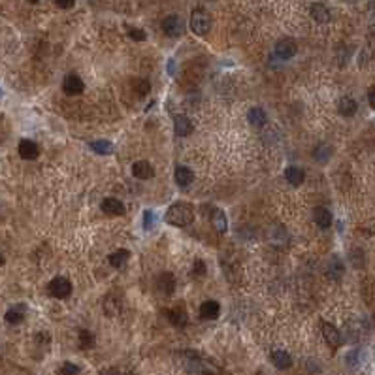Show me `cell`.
<instances>
[{
    "label": "cell",
    "instance_id": "74e56055",
    "mask_svg": "<svg viewBox=\"0 0 375 375\" xmlns=\"http://www.w3.org/2000/svg\"><path fill=\"white\" fill-rule=\"evenodd\" d=\"M28 2H32V4H36V2H40V0H28Z\"/></svg>",
    "mask_w": 375,
    "mask_h": 375
},
{
    "label": "cell",
    "instance_id": "d590c367",
    "mask_svg": "<svg viewBox=\"0 0 375 375\" xmlns=\"http://www.w3.org/2000/svg\"><path fill=\"white\" fill-rule=\"evenodd\" d=\"M368 100H369V106H371V108L375 110V87H371V89H369Z\"/></svg>",
    "mask_w": 375,
    "mask_h": 375
},
{
    "label": "cell",
    "instance_id": "1f68e13d",
    "mask_svg": "<svg viewBox=\"0 0 375 375\" xmlns=\"http://www.w3.org/2000/svg\"><path fill=\"white\" fill-rule=\"evenodd\" d=\"M134 85H136V89H138V94H140V96H144V94H147V92H149V83H147V81H144V79H140V81H136Z\"/></svg>",
    "mask_w": 375,
    "mask_h": 375
},
{
    "label": "cell",
    "instance_id": "8fae6325",
    "mask_svg": "<svg viewBox=\"0 0 375 375\" xmlns=\"http://www.w3.org/2000/svg\"><path fill=\"white\" fill-rule=\"evenodd\" d=\"M157 289L162 292V294H172L174 289H176V277L172 276L170 271H164L157 277Z\"/></svg>",
    "mask_w": 375,
    "mask_h": 375
},
{
    "label": "cell",
    "instance_id": "cb8c5ba5",
    "mask_svg": "<svg viewBox=\"0 0 375 375\" xmlns=\"http://www.w3.org/2000/svg\"><path fill=\"white\" fill-rule=\"evenodd\" d=\"M211 221H213V226L217 228V232H226V228H228V221H226L224 211L215 210L213 211V215H211Z\"/></svg>",
    "mask_w": 375,
    "mask_h": 375
},
{
    "label": "cell",
    "instance_id": "f35d334b",
    "mask_svg": "<svg viewBox=\"0 0 375 375\" xmlns=\"http://www.w3.org/2000/svg\"><path fill=\"white\" fill-rule=\"evenodd\" d=\"M351 2H355V0H351Z\"/></svg>",
    "mask_w": 375,
    "mask_h": 375
},
{
    "label": "cell",
    "instance_id": "9c48e42d",
    "mask_svg": "<svg viewBox=\"0 0 375 375\" xmlns=\"http://www.w3.org/2000/svg\"><path fill=\"white\" fill-rule=\"evenodd\" d=\"M221 313V308L215 300H206L202 305H200V317L206 319V321H215Z\"/></svg>",
    "mask_w": 375,
    "mask_h": 375
},
{
    "label": "cell",
    "instance_id": "e0dca14e",
    "mask_svg": "<svg viewBox=\"0 0 375 375\" xmlns=\"http://www.w3.org/2000/svg\"><path fill=\"white\" fill-rule=\"evenodd\" d=\"M168 319H170L172 324H176V326H185L187 324V311H185L183 305H178V308H174V310L168 311Z\"/></svg>",
    "mask_w": 375,
    "mask_h": 375
},
{
    "label": "cell",
    "instance_id": "4fadbf2b",
    "mask_svg": "<svg viewBox=\"0 0 375 375\" xmlns=\"http://www.w3.org/2000/svg\"><path fill=\"white\" fill-rule=\"evenodd\" d=\"M102 211L108 215H125V206L117 198H106L102 202Z\"/></svg>",
    "mask_w": 375,
    "mask_h": 375
},
{
    "label": "cell",
    "instance_id": "8d00e7d4",
    "mask_svg": "<svg viewBox=\"0 0 375 375\" xmlns=\"http://www.w3.org/2000/svg\"><path fill=\"white\" fill-rule=\"evenodd\" d=\"M368 15H369V26H371V28H375V8L373 6L369 8Z\"/></svg>",
    "mask_w": 375,
    "mask_h": 375
},
{
    "label": "cell",
    "instance_id": "ba28073f",
    "mask_svg": "<svg viewBox=\"0 0 375 375\" xmlns=\"http://www.w3.org/2000/svg\"><path fill=\"white\" fill-rule=\"evenodd\" d=\"M17 151H19V155L25 158V160H34V158L40 155L38 145L34 144L32 140H21L19 147H17Z\"/></svg>",
    "mask_w": 375,
    "mask_h": 375
},
{
    "label": "cell",
    "instance_id": "603a6c76",
    "mask_svg": "<svg viewBox=\"0 0 375 375\" xmlns=\"http://www.w3.org/2000/svg\"><path fill=\"white\" fill-rule=\"evenodd\" d=\"M23 319H25V305H23V303L12 308V310L6 313V321L10 324H17V323H21Z\"/></svg>",
    "mask_w": 375,
    "mask_h": 375
},
{
    "label": "cell",
    "instance_id": "8992f818",
    "mask_svg": "<svg viewBox=\"0 0 375 375\" xmlns=\"http://www.w3.org/2000/svg\"><path fill=\"white\" fill-rule=\"evenodd\" d=\"M62 91H64L66 94L74 96V94H81V92L85 91V85H83V81H81L79 76L68 74L64 78V81H62Z\"/></svg>",
    "mask_w": 375,
    "mask_h": 375
},
{
    "label": "cell",
    "instance_id": "f546056e",
    "mask_svg": "<svg viewBox=\"0 0 375 375\" xmlns=\"http://www.w3.org/2000/svg\"><path fill=\"white\" fill-rule=\"evenodd\" d=\"M126 30H128V36H130V38L134 40V42H144V40L147 38V36H145V32L142 30V28H134V26H128Z\"/></svg>",
    "mask_w": 375,
    "mask_h": 375
},
{
    "label": "cell",
    "instance_id": "d6a6232c",
    "mask_svg": "<svg viewBox=\"0 0 375 375\" xmlns=\"http://www.w3.org/2000/svg\"><path fill=\"white\" fill-rule=\"evenodd\" d=\"M81 369L78 368V366H74L72 362H66L64 366H62V369H60V373L62 375H68V373H79Z\"/></svg>",
    "mask_w": 375,
    "mask_h": 375
},
{
    "label": "cell",
    "instance_id": "2e32d148",
    "mask_svg": "<svg viewBox=\"0 0 375 375\" xmlns=\"http://www.w3.org/2000/svg\"><path fill=\"white\" fill-rule=\"evenodd\" d=\"M285 179H287L292 187H298V185L303 183L305 176H303L302 168H298V166H289V168L285 170Z\"/></svg>",
    "mask_w": 375,
    "mask_h": 375
},
{
    "label": "cell",
    "instance_id": "f1b7e54d",
    "mask_svg": "<svg viewBox=\"0 0 375 375\" xmlns=\"http://www.w3.org/2000/svg\"><path fill=\"white\" fill-rule=\"evenodd\" d=\"M113 296H108L104 300V311L106 313H108V315H112V308H115V310H117V313L119 311H121V303H119V300H112Z\"/></svg>",
    "mask_w": 375,
    "mask_h": 375
},
{
    "label": "cell",
    "instance_id": "4316f807",
    "mask_svg": "<svg viewBox=\"0 0 375 375\" xmlns=\"http://www.w3.org/2000/svg\"><path fill=\"white\" fill-rule=\"evenodd\" d=\"M79 345H81V349H89L94 345V337H92L91 332H87V330L79 332Z\"/></svg>",
    "mask_w": 375,
    "mask_h": 375
},
{
    "label": "cell",
    "instance_id": "d6986e66",
    "mask_svg": "<svg viewBox=\"0 0 375 375\" xmlns=\"http://www.w3.org/2000/svg\"><path fill=\"white\" fill-rule=\"evenodd\" d=\"M356 102L353 98H349V96H345V98H342L339 102H337V112L342 113L343 117H351V115H355L356 113Z\"/></svg>",
    "mask_w": 375,
    "mask_h": 375
},
{
    "label": "cell",
    "instance_id": "9a60e30c",
    "mask_svg": "<svg viewBox=\"0 0 375 375\" xmlns=\"http://www.w3.org/2000/svg\"><path fill=\"white\" fill-rule=\"evenodd\" d=\"M313 219H315V223L319 224L321 228H328L330 224H332V213H330V210L323 208V206L315 208V211H313Z\"/></svg>",
    "mask_w": 375,
    "mask_h": 375
},
{
    "label": "cell",
    "instance_id": "7402d4cb",
    "mask_svg": "<svg viewBox=\"0 0 375 375\" xmlns=\"http://www.w3.org/2000/svg\"><path fill=\"white\" fill-rule=\"evenodd\" d=\"M128 258H130V253H128V251L119 249V251H115L113 255H110V264H112L113 268H123Z\"/></svg>",
    "mask_w": 375,
    "mask_h": 375
},
{
    "label": "cell",
    "instance_id": "3957f363",
    "mask_svg": "<svg viewBox=\"0 0 375 375\" xmlns=\"http://www.w3.org/2000/svg\"><path fill=\"white\" fill-rule=\"evenodd\" d=\"M47 290H49V294L53 298H66L70 296V292H72V283L62 276L53 277L49 285H47Z\"/></svg>",
    "mask_w": 375,
    "mask_h": 375
},
{
    "label": "cell",
    "instance_id": "7a4b0ae2",
    "mask_svg": "<svg viewBox=\"0 0 375 375\" xmlns=\"http://www.w3.org/2000/svg\"><path fill=\"white\" fill-rule=\"evenodd\" d=\"M191 28L192 32L198 34V36H204V34L210 32L211 28V19L210 15L202 10H194L191 15Z\"/></svg>",
    "mask_w": 375,
    "mask_h": 375
},
{
    "label": "cell",
    "instance_id": "83f0119b",
    "mask_svg": "<svg viewBox=\"0 0 375 375\" xmlns=\"http://www.w3.org/2000/svg\"><path fill=\"white\" fill-rule=\"evenodd\" d=\"M330 155H332V153H330L328 145H319V147L315 149V153H313V157H315L319 162H326V160L330 158Z\"/></svg>",
    "mask_w": 375,
    "mask_h": 375
},
{
    "label": "cell",
    "instance_id": "44dd1931",
    "mask_svg": "<svg viewBox=\"0 0 375 375\" xmlns=\"http://www.w3.org/2000/svg\"><path fill=\"white\" fill-rule=\"evenodd\" d=\"M311 17H313L317 23H328L330 21L328 8L324 6V4H315V6H311Z\"/></svg>",
    "mask_w": 375,
    "mask_h": 375
},
{
    "label": "cell",
    "instance_id": "5bb4252c",
    "mask_svg": "<svg viewBox=\"0 0 375 375\" xmlns=\"http://www.w3.org/2000/svg\"><path fill=\"white\" fill-rule=\"evenodd\" d=\"M174 130L178 136H189L192 132V123L187 115H178L174 119Z\"/></svg>",
    "mask_w": 375,
    "mask_h": 375
},
{
    "label": "cell",
    "instance_id": "e575fe53",
    "mask_svg": "<svg viewBox=\"0 0 375 375\" xmlns=\"http://www.w3.org/2000/svg\"><path fill=\"white\" fill-rule=\"evenodd\" d=\"M55 4L62 8V10H68V8H72L76 4V0H55Z\"/></svg>",
    "mask_w": 375,
    "mask_h": 375
},
{
    "label": "cell",
    "instance_id": "d4e9b609",
    "mask_svg": "<svg viewBox=\"0 0 375 375\" xmlns=\"http://www.w3.org/2000/svg\"><path fill=\"white\" fill-rule=\"evenodd\" d=\"M343 274V264L342 260L337 257H332L328 262V276L332 277V279H339Z\"/></svg>",
    "mask_w": 375,
    "mask_h": 375
},
{
    "label": "cell",
    "instance_id": "7c38bea8",
    "mask_svg": "<svg viewBox=\"0 0 375 375\" xmlns=\"http://www.w3.org/2000/svg\"><path fill=\"white\" fill-rule=\"evenodd\" d=\"M174 178H176V183L179 187H189L192 183V179H194V174H192V170L189 166H178Z\"/></svg>",
    "mask_w": 375,
    "mask_h": 375
},
{
    "label": "cell",
    "instance_id": "277c9868",
    "mask_svg": "<svg viewBox=\"0 0 375 375\" xmlns=\"http://www.w3.org/2000/svg\"><path fill=\"white\" fill-rule=\"evenodd\" d=\"M162 30H164L168 36L176 38V36H181L185 32V23L181 17L178 15H168L164 21H162Z\"/></svg>",
    "mask_w": 375,
    "mask_h": 375
},
{
    "label": "cell",
    "instance_id": "ffe728a7",
    "mask_svg": "<svg viewBox=\"0 0 375 375\" xmlns=\"http://www.w3.org/2000/svg\"><path fill=\"white\" fill-rule=\"evenodd\" d=\"M271 360L276 364V368L279 369H287L292 366V358H290L289 353H285V351H274L271 353Z\"/></svg>",
    "mask_w": 375,
    "mask_h": 375
},
{
    "label": "cell",
    "instance_id": "836d02e7",
    "mask_svg": "<svg viewBox=\"0 0 375 375\" xmlns=\"http://www.w3.org/2000/svg\"><path fill=\"white\" fill-rule=\"evenodd\" d=\"M144 223H145V228H147V230L153 228V224H155V213H153V211H145Z\"/></svg>",
    "mask_w": 375,
    "mask_h": 375
},
{
    "label": "cell",
    "instance_id": "ac0fdd59",
    "mask_svg": "<svg viewBox=\"0 0 375 375\" xmlns=\"http://www.w3.org/2000/svg\"><path fill=\"white\" fill-rule=\"evenodd\" d=\"M247 119H249V123L253 126H264L266 125V121H268V117H266V112H264L262 108H251L249 113H247Z\"/></svg>",
    "mask_w": 375,
    "mask_h": 375
},
{
    "label": "cell",
    "instance_id": "52a82bcc",
    "mask_svg": "<svg viewBox=\"0 0 375 375\" xmlns=\"http://www.w3.org/2000/svg\"><path fill=\"white\" fill-rule=\"evenodd\" d=\"M323 336L332 349H337L343 343V337H342V334H339V330L330 323H323Z\"/></svg>",
    "mask_w": 375,
    "mask_h": 375
},
{
    "label": "cell",
    "instance_id": "4dcf8cb0",
    "mask_svg": "<svg viewBox=\"0 0 375 375\" xmlns=\"http://www.w3.org/2000/svg\"><path fill=\"white\" fill-rule=\"evenodd\" d=\"M204 276H206V264L198 258L192 264V277H204Z\"/></svg>",
    "mask_w": 375,
    "mask_h": 375
},
{
    "label": "cell",
    "instance_id": "6da1fadb",
    "mask_svg": "<svg viewBox=\"0 0 375 375\" xmlns=\"http://www.w3.org/2000/svg\"><path fill=\"white\" fill-rule=\"evenodd\" d=\"M194 221V208L187 202H176L166 211V223L174 226H187Z\"/></svg>",
    "mask_w": 375,
    "mask_h": 375
},
{
    "label": "cell",
    "instance_id": "30bf717a",
    "mask_svg": "<svg viewBox=\"0 0 375 375\" xmlns=\"http://www.w3.org/2000/svg\"><path fill=\"white\" fill-rule=\"evenodd\" d=\"M132 174L138 179H151L155 176V168L147 160H138L132 164Z\"/></svg>",
    "mask_w": 375,
    "mask_h": 375
},
{
    "label": "cell",
    "instance_id": "484cf974",
    "mask_svg": "<svg viewBox=\"0 0 375 375\" xmlns=\"http://www.w3.org/2000/svg\"><path fill=\"white\" fill-rule=\"evenodd\" d=\"M91 149L98 155H110L113 153V145L106 140H98V142H91Z\"/></svg>",
    "mask_w": 375,
    "mask_h": 375
},
{
    "label": "cell",
    "instance_id": "5b68a950",
    "mask_svg": "<svg viewBox=\"0 0 375 375\" xmlns=\"http://www.w3.org/2000/svg\"><path fill=\"white\" fill-rule=\"evenodd\" d=\"M298 51V46H296V42L292 38H281L279 42L276 44V53H277V57H281V59H292L294 55H296Z\"/></svg>",
    "mask_w": 375,
    "mask_h": 375
}]
</instances>
